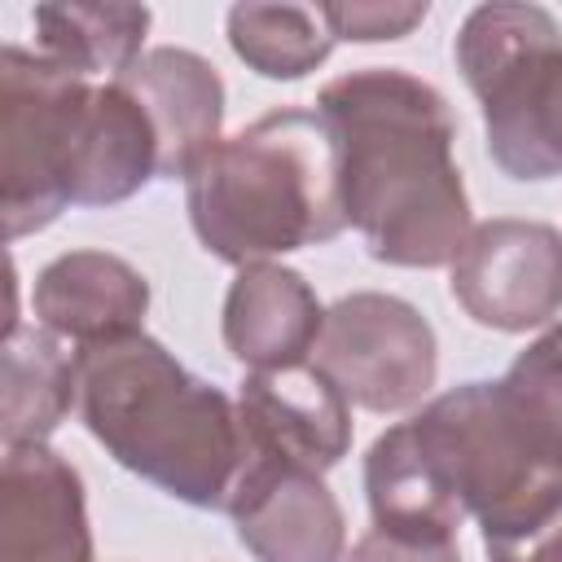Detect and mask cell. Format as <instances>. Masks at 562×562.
Returning <instances> with one entry per match:
<instances>
[{
  "label": "cell",
  "mask_w": 562,
  "mask_h": 562,
  "mask_svg": "<svg viewBox=\"0 0 562 562\" xmlns=\"http://www.w3.org/2000/svg\"><path fill=\"white\" fill-rule=\"evenodd\" d=\"M487 562H562V514L536 527L531 536L505 540V544H483Z\"/></svg>",
  "instance_id": "44dd1931"
},
{
  "label": "cell",
  "mask_w": 562,
  "mask_h": 562,
  "mask_svg": "<svg viewBox=\"0 0 562 562\" xmlns=\"http://www.w3.org/2000/svg\"><path fill=\"white\" fill-rule=\"evenodd\" d=\"M0 562H97L83 479L48 443L4 448Z\"/></svg>",
  "instance_id": "30bf717a"
},
{
  "label": "cell",
  "mask_w": 562,
  "mask_h": 562,
  "mask_svg": "<svg viewBox=\"0 0 562 562\" xmlns=\"http://www.w3.org/2000/svg\"><path fill=\"white\" fill-rule=\"evenodd\" d=\"M4 364V404H0V439L48 443V435L79 408V364L75 351L44 325H18L0 338Z\"/></svg>",
  "instance_id": "9a60e30c"
},
{
  "label": "cell",
  "mask_w": 562,
  "mask_h": 562,
  "mask_svg": "<svg viewBox=\"0 0 562 562\" xmlns=\"http://www.w3.org/2000/svg\"><path fill=\"white\" fill-rule=\"evenodd\" d=\"M224 347L250 373L290 369L312 360L316 338L325 329V307L303 272L285 263H246L237 268L224 294Z\"/></svg>",
  "instance_id": "4fadbf2b"
},
{
  "label": "cell",
  "mask_w": 562,
  "mask_h": 562,
  "mask_svg": "<svg viewBox=\"0 0 562 562\" xmlns=\"http://www.w3.org/2000/svg\"><path fill=\"white\" fill-rule=\"evenodd\" d=\"M92 79L35 48H0V215L4 237H31L75 206V162Z\"/></svg>",
  "instance_id": "5b68a950"
},
{
  "label": "cell",
  "mask_w": 562,
  "mask_h": 562,
  "mask_svg": "<svg viewBox=\"0 0 562 562\" xmlns=\"http://www.w3.org/2000/svg\"><path fill=\"white\" fill-rule=\"evenodd\" d=\"M145 110L158 140V176L184 180L224 136V79L193 48H145L123 75H114Z\"/></svg>",
  "instance_id": "8fae6325"
},
{
  "label": "cell",
  "mask_w": 562,
  "mask_h": 562,
  "mask_svg": "<svg viewBox=\"0 0 562 562\" xmlns=\"http://www.w3.org/2000/svg\"><path fill=\"white\" fill-rule=\"evenodd\" d=\"M342 562H461V549L457 540L452 544H417V540H400V536H386V531H364L351 553Z\"/></svg>",
  "instance_id": "ffe728a7"
},
{
  "label": "cell",
  "mask_w": 562,
  "mask_h": 562,
  "mask_svg": "<svg viewBox=\"0 0 562 562\" xmlns=\"http://www.w3.org/2000/svg\"><path fill=\"white\" fill-rule=\"evenodd\" d=\"M342 162L347 224L391 268H443L470 237V198L452 162L443 92L395 66L329 79L316 97Z\"/></svg>",
  "instance_id": "6da1fadb"
},
{
  "label": "cell",
  "mask_w": 562,
  "mask_h": 562,
  "mask_svg": "<svg viewBox=\"0 0 562 562\" xmlns=\"http://www.w3.org/2000/svg\"><path fill=\"white\" fill-rule=\"evenodd\" d=\"M312 364L369 413L417 408L439 378V338L430 321L400 294L356 290L325 307Z\"/></svg>",
  "instance_id": "8992f818"
},
{
  "label": "cell",
  "mask_w": 562,
  "mask_h": 562,
  "mask_svg": "<svg viewBox=\"0 0 562 562\" xmlns=\"http://www.w3.org/2000/svg\"><path fill=\"white\" fill-rule=\"evenodd\" d=\"M334 40L378 44V40H404L413 26L426 22L430 4H321Z\"/></svg>",
  "instance_id": "d6986e66"
},
{
  "label": "cell",
  "mask_w": 562,
  "mask_h": 562,
  "mask_svg": "<svg viewBox=\"0 0 562 562\" xmlns=\"http://www.w3.org/2000/svg\"><path fill=\"white\" fill-rule=\"evenodd\" d=\"M228 44L233 53L263 79L294 83L325 66L334 53V31L316 9L307 4H233L228 9Z\"/></svg>",
  "instance_id": "e0dca14e"
},
{
  "label": "cell",
  "mask_w": 562,
  "mask_h": 562,
  "mask_svg": "<svg viewBox=\"0 0 562 562\" xmlns=\"http://www.w3.org/2000/svg\"><path fill=\"white\" fill-rule=\"evenodd\" d=\"M184 206L202 250L233 268L334 241L347 206L329 119L285 105L224 136L184 176Z\"/></svg>",
  "instance_id": "3957f363"
},
{
  "label": "cell",
  "mask_w": 562,
  "mask_h": 562,
  "mask_svg": "<svg viewBox=\"0 0 562 562\" xmlns=\"http://www.w3.org/2000/svg\"><path fill=\"white\" fill-rule=\"evenodd\" d=\"M448 290L483 329H540L562 312V233L540 220H483L448 263Z\"/></svg>",
  "instance_id": "52a82bcc"
},
{
  "label": "cell",
  "mask_w": 562,
  "mask_h": 562,
  "mask_svg": "<svg viewBox=\"0 0 562 562\" xmlns=\"http://www.w3.org/2000/svg\"><path fill=\"white\" fill-rule=\"evenodd\" d=\"M75 364V413L123 470L193 509L228 514L246 461L237 400L189 373L145 329L79 347Z\"/></svg>",
  "instance_id": "7a4b0ae2"
},
{
  "label": "cell",
  "mask_w": 562,
  "mask_h": 562,
  "mask_svg": "<svg viewBox=\"0 0 562 562\" xmlns=\"http://www.w3.org/2000/svg\"><path fill=\"white\" fill-rule=\"evenodd\" d=\"M492 386L522 448L562 474V325L527 342Z\"/></svg>",
  "instance_id": "ac0fdd59"
},
{
  "label": "cell",
  "mask_w": 562,
  "mask_h": 562,
  "mask_svg": "<svg viewBox=\"0 0 562 562\" xmlns=\"http://www.w3.org/2000/svg\"><path fill=\"white\" fill-rule=\"evenodd\" d=\"M457 70L479 97L487 154L509 180L562 176V31L540 4L492 0L457 31Z\"/></svg>",
  "instance_id": "277c9868"
},
{
  "label": "cell",
  "mask_w": 562,
  "mask_h": 562,
  "mask_svg": "<svg viewBox=\"0 0 562 562\" xmlns=\"http://www.w3.org/2000/svg\"><path fill=\"white\" fill-rule=\"evenodd\" d=\"M149 18L145 4H40L31 13L35 53L83 79H114L145 53Z\"/></svg>",
  "instance_id": "2e32d148"
},
{
  "label": "cell",
  "mask_w": 562,
  "mask_h": 562,
  "mask_svg": "<svg viewBox=\"0 0 562 562\" xmlns=\"http://www.w3.org/2000/svg\"><path fill=\"white\" fill-rule=\"evenodd\" d=\"M31 312L35 325L79 351L92 342L140 334L149 312V281L110 250H66L40 268Z\"/></svg>",
  "instance_id": "7c38bea8"
},
{
  "label": "cell",
  "mask_w": 562,
  "mask_h": 562,
  "mask_svg": "<svg viewBox=\"0 0 562 562\" xmlns=\"http://www.w3.org/2000/svg\"><path fill=\"white\" fill-rule=\"evenodd\" d=\"M158 180V140L140 110V101L105 79L92 88L79 162H75V206H114Z\"/></svg>",
  "instance_id": "5bb4252c"
},
{
  "label": "cell",
  "mask_w": 562,
  "mask_h": 562,
  "mask_svg": "<svg viewBox=\"0 0 562 562\" xmlns=\"http://www.w3.org/2000/svg\"><path fill=\"white\" fill-rule=\"evenodd\" d=\"M237 417L246 457H281L325 474L351 452V404L312 360L246 373Z\"/></svg>",
  "instance_id": "9c48e42d"
},
{
  "label": "cell",
  "mask_w": 562,
  "mask_h": 562,
  "mask_svg": "<svg viewBox=\"0 0 562 562\" xmlns=\"http://www.w3.org/2000/svg\"><path fill=\"white\" fill-rule=\"evenodd\" d=\"M228 518L255 562H342L347 549V518L325 479L281 457L241 461Z\"/></svg>",
  "instance_id": "ba28073f"
}]
</instances>
